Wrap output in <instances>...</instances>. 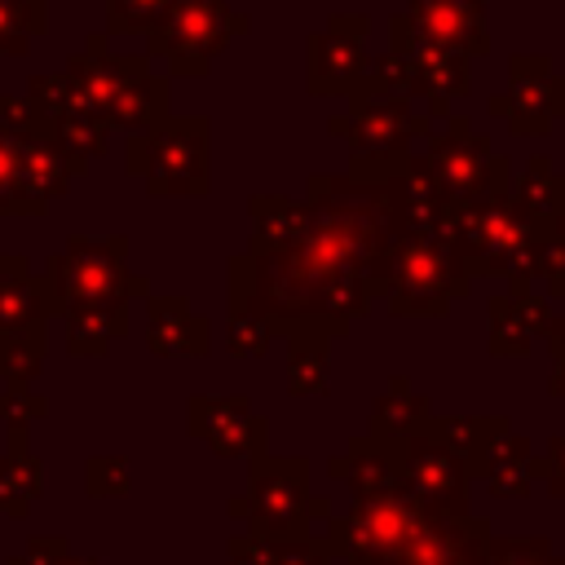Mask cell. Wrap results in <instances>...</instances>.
<instances>
[{
    "label": "cell",
    "mask_w": 565,
    "mask_h": 565,
    "mask_svg": "<svg viewBox=\"0 0 565 565\" xmlns=\"http://www.w3.org/2000/svg\"><path fill=\"white\" fill-rule=\"evenodd\" d=\"M172 0H106V35H146Z\"/></svg>",
    "instance_id": "34"
},
{
    "label": "cell",
    "mask_w": 565,
    "mask_h": 565,
    "mask_svg": "<svg viewBox=\"0 0 565 565\" xmlns=\"http://www.w3.org/2000/svg\"><path fill=\"white\" fill-rule=\"evenodd\" d=\"M71 547H66V539H31L26 547H22V556H13L9 565H53V561H62Z\"/></svg>",
    "instance_id": "41"
},
{
    "label": "cell",
    "mask_w": 565,
    "mask_h": 565,
    "mask_svg": "<svg viewBox=\"0 0 565 565\" xmlns=\"http://www.w3.org/2000/svg\"><path fill=\"white\" fill-rule=\"evenodd\" d=\"M49 402L40 393H31L26 384H0V424L4 428H26L35 419H44Z\"/></svg>",
    "instance_id": "37"
},
{
    "label": "cell",
    "mask_w": 565,
    "mask_h": 565,
    "mask_svg": "<svg viewBox=\"0 0 565 565\" xmlns=\"http://www.w3.org/2000/svg\"><path fill=\"white\" fill-rule=\"evenodd\" d=\"M344 124H349V128H344V141H349L353 154H362V159L411 154V146L433 132L428 110L419 115L406 97H384V93H371L366 84H353V88H349Z\"/></svg>",
    "instance_id": "11"
},
{
    "label": "cell",
    "mask_w": 565,
    "mask_h": 565,
    "mask_svg": "<svg viewBox=\"0 0 565 565\" xmlns=\"http://www.w3.org/2000/svg\"><path fill=\"white\" fill-rule=\"evenodd\" d=\"M534 477H543V481H547V494L565 499V433H561V437H552L543 455H534Z\"/></svg>",
    "instance_id": "38"
},
{
    "label": "cell",
    "mask_w": 565,
    "mask_h": 565,
    "mask_svg": "<svg viewBox=\"0 0 565 565\" xmlns=\"http://www.w3.org/2000/svg\"><path fill=\"white\" fill-rule=\"evenodd\" d=\"M331 477H340L353 499H375V494L402 490L397 468H393L388 450H384L375 437H353L349 450H344L340 459H331Z\"/></svg>",
    "instance_id": "22"
},
{
    "label": "cell",
    "mask_w": 565,
    "mask_h": 565,
    "mask_svg": "<svg viewBox=\"0 0 565 565\" xmlns=\"http://www.w3.org/2000/svg\"><path fill=\"white\" fill-rule=\"evenodd\" d=\"M366 31L371 22L358 18V13H335L322 31L309 35V53H305V79H309V93L327 97V93H344L362 79L366 71Z\"/></svg>",
    "instance_id": "14"
},
{
    "label": "cell",
    "mask_w": 565,
    "mask_h": 565,
    "mask_svg": "<svg viewBox=\"0 0 565 565\" xmlns=\"http://www.w3.org/2000/svg\"><path fill=\"white\" fill-rule=\"evenodd\" d=\"M512 203L525 212V221L534 230L552 225L556 216H565V172H556L547 163V154H530V163L521 168V177L512 185Z\"/></svg>",
    "instance_id": "25"
},
{
    "label": "cell",
    "mask_w": 565,
    "mask_h": 565,
    "mask_svg": "<svg viewBox=\"0 0 565 565\" xmlns=\"http://www.w3.org/2000/svg\"><path fill=\"white\" fill-rule=\"evenodd\" d=\"M322 525V552L344 565H486L494 539L486 516H450L406 490L353 499L349 512H327Z\"/></svg>",
    "instance_id": "2"
},
{
    "label": "cell",
    "mask_w": 565,
    "mask_h": 565,
    "mask_svg": "<svg viewBox=\"0 0 565 565\" xmlns=\"http://www.w3.org/2000/svg\"><path fill=\"white\" fill-rule=\"evenodd\" d=\"M185 424L199 441H207L212 455L238 459V455H265L269 424L252 411L247 397H190Z\"/></svg>",
    "instance_id": "15"
},
{
    "label": "cell",
    "mask_w": 565,
    "mask_h": 565,
    "mask_svg": "<svg viewBox=\"0 0 565 565\" xmlns=\"http://www.w3.org/2000/svg\"><path fill=\"white\" fill-rule=\"evenodd\" d=\"M327 353H331V340L318 331L287 335V393L291 397L327 393Z\"/></svg>",
    "instance_id": "28"
},
{
    "label": "cell",
    "mask_w": 565,
    "mask_h": 565,
    "mask_svg": "<svg viewBox=\"0 0 565 565\" xmlns=\"http://www.w3.org/2000/svg\"><path fill=\"white\" fill-rule=\"evenodd\" d=\"M388 53H397L406 62V71L415 75L419 97L428 102V119H446L450 115V97H463L472 88V62L433 44L428 35L415 31V22L406 13H397L388 22Z\"/></svg>",
    "instance_id": "13"
},
{
    "label": "cell",
    "mask_w": 565,
    "mask_h": 565,
    "mask_svg": "<svg viewBox=\"0 0 565 565\" xmlns=\"http://www.w3.org/2000/svg\"><path fill=\"white\" fill-rule=\"evenodd\" d=\"M66 353L71 358H102L119 335H128V305H79L66 309Z\"/></svg>",
    "instance_id": "24"
},
{
    "label": "cell",
    "mask_w": 565,
    "mask_h": 565,
    "mask_svg": "<svg viewBox=\"0 0 565 565\" xmlns=\"http://www.w3.org/2000/svg\"><path fill=\"white\" fill-rule=\"evenodd\" d=\"M424 433H428L433 441H441V446L463 463L468 477H481L490 450L508 437V419H503V415H437V411H433V415L424 419Z\"/></svg>",
    "instance_id": "20"
},
{
    "label": "cell",
    "mask_w": 565,
    "mask_h": 565,
    "mask_svg": "<svg viewBox=\"0 0 565 565\" xmlns=\"http://www.w3.org/2000/svg\"><path fill=\"white\" fill-rule=\"evenodd\" d=\"M424 141H428L424 154H419L424 172H428L433 190L441 194V203L450 212L472 203L477 194H486V185H490V177L503 159V154H494L486 132H477L463 115H446L441 128H433Z\"/></svg>",
    "instance_id": "9"
},
{
    "label": "cell",
    "mask_w": 565,
    "mask_h": 565,
    "mask_svg": "<svg viewBox=\"0 0 565 565\" xmlns=\"http://www.w3.org/2000/svg\"><path fill=\"white\" fill-rule=\"evenodd\" d=\"M397 238L380 181L318 172L309 177L305 230L287 247L230 260V300H247L274 335L318 331L340 340L371 300H384Z\"/></svg>",
    "instance_id": "1"
},
{
    "label": "cell",
    "mask_w": 565,
    "mask_h": 565,
    "mask_svg": "<svg viewBox=\"0 0 565 565\" xmlns=\"http://www.w3.org/2000/svg\"><path fill=\"white\" fill-rule=\"evenodd\" d=\"M49 31V0H0V57H22Z\"/></svg>",
    "instance_id": "30"
},
{
    "label": "cell",
    "mask_w": 565,
    "mask_h": 565,
    "mask_svg": "<svg viewBox=\"0 0 565 565\" xmlns=\"http://www.w3.org/2000/svg\"><path fill=\"white\" fill-rule=\"evenodd\" d=\"M450 247L468 278H508L512 291H530L534 282V225L512 203L508 159H499L486 194L455 207Z\"/></svg>",
    "instance_id": "3"
},
{
    "label": "cell",
    "mask_w": 565,
    "mask_h": 565,
    "mask_svg": "<svg viewBox=\"0 0 565 565\" xmlns=\"http://www.w3.org/2000/svg\"><path fill=\"white\" fill-rule=\"evenodd\" d=\"M230 516L247 521V534L265 543L309 539V525H313L309 463L300 455H252L247 494L230 499Z\"/></svg>",
    "instance_id": "6"
},
{
    "label": "cell",
    "mask_w": 565,
    "mask_h": 565,
    "mask_svg": "<svg viewBox=\"0 0 565 565\" xmlns=\"http://www.w3.org/2000/svg\"><path fill=\"white\" fill-rule=\"evenodd\" d=\"M486 490L494 499H525L534 486V450L525 437H503L486 459Z\"/></svg>",
    "instance_id": "27"
},
{
    "label": "cell",
    "mask_w": 565,
    "mask_h": 565,
    "mask_svg": "<svg viewBox=\"0 0 565 565\" xmlns=\"http://www.w3.org/2000/svg\"><path fill=\"white\" fill-rule=\"evenodd\" d=\"M380 446L388 450V459L397 468V481H402V490L411 499H419V503H428L437 512H450V516H468V481L472 477L463 472V463L441 441H433L419 428V433H406V437H388Z\"/></svg>",
    "instance_id": "10"
},
{
    "label": "cell",
    "mask_w": 565,
    "mask_h": 565,
    "mask_svg": "<svg viewBox=\"0 0 565 565\" xmlns=\"http://www.w3.org/2000/svg\"><path fill=\"white\" fill-rule=\"evenodd\" d=\"M472 278L463 274L455 247L446 234H406L397 238L388 256V313H411V318H437L450 309V300L468 296Z\"/></svg>",
    "instance_id": "7"
},
{
    "label": "cell",
    "mask_w": 565,
    "mask_h": 565,
    "mask_svg": "<svg viewBox=\"0 0 565 565\" xmlns=\"http://www.w3.org/2000/svg\"><path fill=\"white\" fill-rule=\"evenodd\" d=\"M238 31H247V18L230 13V0H172V9L146 31V53L163 57L168 75H207Z\"/></svg>",
    "instance_id": "8"
},
{
    "label": "cell",
    "mask_w": 565,
    "mask_h": 565,
    "mask_svg": "<svg viewBox=\"0 0 565 565\" xmlns=\"http://www.w3.org/2000/svg\"><path fill=\"white\" fill-rule=\"evenodd\" d=\"M35 124L40 115L22 97L0 93V216H31V203L22 190V146Z\"/></svg>",
    "instance_id": "21"
},
{
    "label": "cell",
    "mask_w": 565,
    "mask_h": 565,
    "mask_svg": "<svg viewBox=\"0 0 565 565\" xmlns=\"http://www.w3.org/2000/svg\"><path fill=\"white\" fill-rule=\"evenodd\" d=\"M4 455H0V512L4 516H26L31 503L40 499V459L26 450V428H4Z\"/></svg>",
    "instance_id": "23"
},
{
    "label": "cell",
    "mask_w": 565,
    "mask_h": 565,
    "mask_svg": "<svg viewBox=\"0 0 565 565\" xmlns=\"http://www.w3.org/2000/svg\"><path fill=\"white\" fill-rule=\"evenodd\" d=\"M146 340L159 358H203L212 349V322L185 305V296H150Z\"/></svg>",
    "instance_id": "18"
},
{
    "label": "cell",
    "mask_w": 565,
    "mask_h": 565,
    "mask_svg": "<svg viewBox=\"0 0 565 565\" xmlns=\"http://www.w3.org/2000/svg\"><path fill=\"white\" fill-rule=\"evenodd\" d=\"M433 415L428 397L411 388V380H388V388L380 393L375 411H371V437L388 441V437H406V433H419L424 419Z\"/></svg>",
    "instance_id": "26"
},
{
    "label": "cell",
    "mask_w": 565,
    "mask_h": 565,
    "mask_svg": "<svg viewBox=\"0 0 565 565\" xmlns=\"http://www.w3.org/2000/svg\"><path fill=\"white\" fill-rule=\"evenodd\" d=\"M486 110L516 137H547L556 119H565V75H556L543 53H521L508 62V88L490 97Z\"/></svg>",
    "instance_id": "12"
},
{
    "label": "cell",
    "mask_w": 565,
    "mask_h": 565,
    "mask_svg": "<svg viewBox=\"0 0 565 565\" xmlns=\"http://www.w3.org/2000/svg\"><path fill=\"white\" fill-rule=\"evenodd\" d=\"M44 124H57L62 115H71V110H79V102H75V88H71V79L66 75H31L26 79V97H22Z\"/></svg>",
    "instance_id": "33"
},
{
    "label": "cell",
    "mask_w": 565,
    "mask_h": 565,
    "mask_svg": "<svg viewBox=\"0 0 565 565\" xmlns=\"http://www.w3.org/2000/svg\"><path fill=\"white\" fill-rule=\"evenodd\" d=\"M547 349H552V358L556 362H565V313H552V322H547Z\"/></svg>",
    "instance_id": "42"
},
{
    "label": "cell",
    "mask_w": 565,
    "mask_h": 565,
    "mask_svg": "<svg viewBox=\"0 0 565 565\" xmlns=\"http://www.w3.org/2000/svg\"><path fill=\"white\" fill-rule=\"evenodd\" d=\"M486 318H490V340H486L490 358H525L534 340L547 331L552 309L534 291H512V296H494L486 305Z\"/></svg>",
    "instance_id": "17"
},
{
    "label": "cell",
    "mask_w": 565,
    "mask_h": 565,
    "mask_svg": "<svg viewBox=\"0 0 565 565\" xmlns=\"http://www.w3.org/2000/svg\"><path fill=\"white\" fill-rule=\"evenodd\" d=\"M406 18L419 35L433 44L459 53V57H486L490 31H486V0H406Z\"/></svg>",
    "instance_id": "16"
},
{
    "label": "cell",
    "mask_w": 565,
    "mask_h": 565,
    "mask_svg": "<svg viewBox=\"0 0 565 565\" xmlns=\"http://www.w3.org/2000/svg\"><path fill=\"white\" fill-rule=\"evenodd\" d=\"M230 565H274V543L256 534H234L230 539Z\"/></svg>",
    "instance_id": "40"
},
{
    "label": "cell",
    "mask_w": 565,
    "mask_h": 565,
    "mask_svg": "<svg viewBox=\"0 0 565 565\" xmlns=\"http://www.w3.org/2000/svg\"><path fill=\"white\" fill-rule=\"evenodd\" d=\"M269 340H274L269 318H260L247 300H230V305H225V344H230V353H238V358H260V353L269 349Z\"/></svg>",
    "instance_id": "31"
},
{
    "label": "cell",
    "mask_w": 565,
    "mask_h": 565,
    "mask_svg": "<svg viewBox=\"0 0 565 565\" xmlns=\"http://www.w3.org/2000/svg\"><path fill=\"white\" fill-rule=\"evenodd\" d=\"M274 565H331L318 539H296V543H274Z\"/></svg>",
    "instance_id": "39"
},
{
    "label": "cell",
    "mask_w": 565,
    "mask_h": 565,
    "mask_svg": "<svg viewBox=\"0 0 565 565\" xmlns=\"http://www.w3.org/2000/svg\"><path fill=\"white\" fill-rule=\"evenodd\" d=\"M53 565H102V561H93V556L84 561V556H71V552H66V556H62V561H53Z\"/></svg>",
    "instance_id": "43"
},
{
    "label": "cell",
    "mask_w": 565,
    "mask_h": 565,
    "mask_svg": "<svg viewBox=\"0 0 565 565\" xmlns=\"http://www.w3.org/2000/svg\"><path fill=\"white\" fill-rule=\"evenodd\" d=\"M486 565H565L561 552H552L547 539L534 534H512V539H490Z\"/></svg>",
    "instance_id": "35"
},
{
    "label": "cell",
    "mask_w": 565,
    "mask_h": 565,
    "mask_svg": "<svg viewBox=\"0 0 565 565\" xmlns=\"http://www.w3.org/2000/svg\"><path fill=\"white\" fill-rule=\"evenodd\" d=\"M154 199H199L212 185L207 163V119L203 115H163L154 128L128 137V163Z\"/></svg>",
    "instance_id": "5"
},
{
    "label": "cell",
    "mask_w": 565,
    "mask_h": 565,
    "mask_svg": "<svg viewBox=\"0 0 565 565\" xmlns=\"http://www.w3.org/2000/svg\"><path fill=\"white\" fill-rule=\"evenodd\" d=\"M53 128V141L62 146V154L79 168V172H88V159H102L106 154V146H110V124L102 119V115H93V110H71V115H62L57 124H49Z\"/></svg>",
    "instance_id": "29"
},
{
    "label": "cell",
    "mask_w": 565,
    "mask_h": 565,
    "mask_svg": "<svg viewBox=\"0 0 565 565\" xmlns=\"http://www.w3.org/2000/svg\"><path fill=\"white\" fill-rule=\"evenodd\" d=\"M49 287L53 313L79 309V305H128L132 296H150L146 274H128V238H66L57 256L40 269Z\"/></svg>",
    "instance_id": "4"
},
{
    "label": "cell",
    "mask_w": 565,
    "mask_h": 565,
    "mask_svg": "<svg viewBox=\"0 0 565 565\" xmlns=\"http://www.w3.org/2000/svg\"><path fill=\"white\" fill-rule=\"evenodd\" d=\"M44 353H49L44 331L0 335V384H31V375L44 366Z\"/></svg>",
    "instance_id": "32"
},
{
    "label": "cell",
    "mask_w": 565,
    "mask_h": 565,
    "mask_svg": "<svg viewBox=\"0 0 565 565\" xmlns=\"http://www.w3.org/2000/svg\"><path fill=\"white\" fill-rule=\"evenodd\" d=\"M53 318L49 287L40 274L26 269L22 256H0V335L44 331Z\"/></svg>",
    "instance_id": "19"
},
{
    "label": "cell",
    "mask_w": 565,
    "mask_h": 565,
    "mask_svg": "<svg viewBox=\"0 0 565 565\" xmlns=\"http://www.w3.org/2000/svg\"><path fill=\"white\" fill-rule=\"evenodd\" d=\"M84 486H88V494L93 499H119V494H128V459H119V455H93L88 463H84Z\"/></svg>",
    "instance_id": "36"
}]
</instances>
